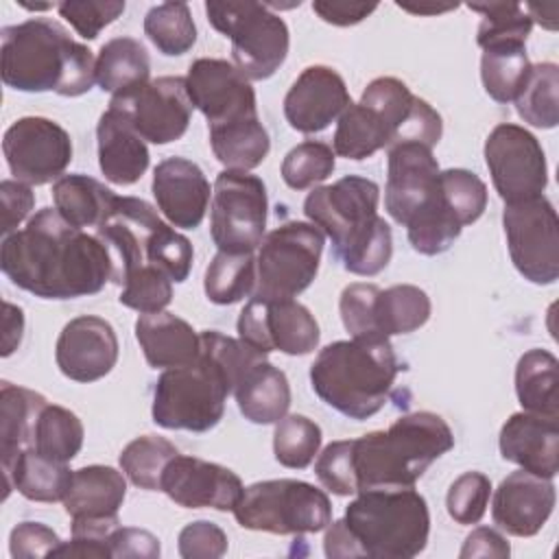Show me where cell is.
<instances>
[{"label":"cell","mask_w":559,"mask_h":559,"mask_svg":"<svg viewBox=\"0 0 559 559\" xmlns=\"http://www.w3.org/2000/svg\"><path fill=\"white\" fill-rule=\"evenodd\" d=\"M0 269L17 288L41 299L96 295L114 280V262L96 234L70 225L55 207L35 212L2 238Z\"/></svg>","instance_id":"6da1fadb"},{"label":"cell","mask_w":559,"mask_h":559,"mask_svg":"<svg viewBox=\"0 0 559 559\" xmlns=\"http://www.w3.org/2000/svg\"><path fill=\"white\" fill-rule=\"evenodd\" d=\"M207 131L212 153L225 168L253 170L271 151V138L260 116Z\"/></svg>","instance_id":"8d00e7d4"},{"label":"cell","mask_w":559,"mask_h":559,"mask_svg":"<svg viewBox=\"0 0 559 559\" xmlns=\"http://www.w3.org/2000/svg\"><path fill=\"white\" fill-rule=\"evenodd\" d=\"M380 188L360 175H345L308 192L304 214L332 242V255L354 275L373 277L393 255V234L378 214Z\"/></svg>","instance_id":"3957f363"},{"label":"cell","mask_w":559,"mask_h":559,"mask_svg":"<svg viewBox=\"0 0 559 559\" xmlns=\"http://www.w3.org/2000/svg\"><path fill=\"white\" fill-rule=\"evenodd\" d=\"M507 249L518 273L537 286L559 277V218L544 197L507 203L502 212Z\"/></svg>","instance_id":"4fadbf2b"},{"label":"cell","mask_w":559,"mask_h":559,"mask_svg":"<svg viewBox=\"0 0 559 559\" xmlns=\"http://www.w3.org/2000/svg\"><path fill=\"white\" fill-rule=\"evenodd\" d=\"M0 39V76L11 90L74 98L96 83V57L57 20L31 17L4 26Z\"/></svg>","instance_id":"7a4b0ae2"},{"label":"cell","mask_w":559,"mask_h":559,"mask_svg":"<svg viewBox=\"0 0 559 559\" xmlns=\"http://www.w3.org/2000/svg\"><path fill=\"white\" fill-rule=\"evenodd\" d=\"M83 437L85 430L76 413L59 404H46L35 426L33 450L46 459L70 463L81 452Z\"/></svg>","instance_id":"60d3db41"},{"label":"cell","mask_w":559,"mask_h":559,"mask_svg":"<svg viewBox=\"0 0 559 559\" xmlns=\"http://www.w3.org/2000/svg\"><path fill=\"white\" fill-rule=\"evenodd\" d=\"M419 96H415L408 85L395 76H378L373 79L362 96L360 103L371 107L391 129L393 133V142L395 144L406 127V122L411 120L415 107H417Z\"/></svg>","instance_id":"bcb514c9"},{"label":"cell","mask_w":559,"mask_h":559,"mask_svg":"<svg viewBox=\"0 0 559 559\" xmlns=\"http://www.w3.org/2000/svg\"><path fill=\"white\" fill-rule=\"evenodd\" d=\"M231 511L242 528L273 535L319 533L332 522L328 493L297 478L253 483L242 489Z\"/></svg>","instance_id":"9c48e42d"},{"label":"cell","mask_w":559,"mask_h":559,"mask_svg":"<svg viewBox=\"0 0 559 559\" xmlns=\"http://www.w3.org/2000/svg\"><path fill=\"white\" fill-rule=\"evenodd\" d=\"M205 297L216 306H231L251 297L255 290V258L253 253L218 251L205 269Z\"/></svg>","instance_id":"ab89813d"},{"label":"cell","mask_w":559,"mask_h":559,"mask_svg":"<svg viewBox=\"0 0 559 559\" xmlns=\"http://www.w3.org/2000/svg\"><path fill=\"white\" fill-rule=\"evenodd\" d=\"M489 498L491 480L483 472H463L445 493V509L456 524H478L487 513Z\"/></svg>","instance_id":"f907efd6"},{"label":"cell","mask_w":559,"mask_h":559,"mask_svg":"<svg viewBox=\"0 0 559 559\" xmlns=\"http://www.w3.org/2000/svg\"><path fill=\"white\" fill-rule=\"evenodd\" d=\"M98 166L114 186H133L148 168L146 142L116 109L107 107L96 124Z\"/></svg>","instance_id":"484cf974"},{"label":"cell","mask_w":559,"mask_h":559,"mask_svg":"<svg viewBox=\"0 0 559 559\" xmlns=\"http://www.w3.org/2000/svg\"><path fill=\"white\" fill-rule=\"evenodd\" d=\"M439 186L445 201L459 214L463 227L476 223L487 207L485 181L465 168H448L439 173Z\"/></svg>","instance_id":"681fc988"},{"label":"cell","mask_w":559,"mask_h":559,"mask_svg":"<svg viewBox=\"0 0 559 559\" xmlns=\"http://www.w3.org/2000/svg\"><path fill=\"white\" fill-rule=\"evenodd\" d=\"M22 334H24V312L20 306L4 301V312H2V358L11 356L20 343H22Z\"/></svg>","instance_id":"6125c7cd"},{"label":"cell","mask_w":559,"mask_h":559,"mask_svg":"<svg viewBox=\"0 0 559 559\" xmlns=\"http://www.w3.org/2000/svg\"><path fill=\"white\" fill-rule=\"evenodd\" d=\"M173 280L157 266H142L122 282L118 301L140 314L162 312L173 301Z\"/></svg>","instance_id":"c3c4849f"},{"label":"cell","mask_w":559,"mask_h":559,"mask_svg":"<svg viewBox=\"0 0 559 559\" xmlns=\"http://www.w3.org/2000/svg\"><path fill=\"white\" fill-rule=\"evenodd\" d=\"M111 559H157L162 555L159 539L144 528L118 526L109 535Z\"/></svg>","instance_id":"6f0895ef"},{"label":"cell","mask_w":559,"mask_h":559,"mask_svg":"<svg viewBox=\"0 0 559 559\" xmlns=\"http://www.w3.org/2000/svg\"><path fill=\"white\" fill-rule=\"evenodd\" d=\"M467 9L480 13V24L476 31V44L485 50L502 44H522L533 28V20L524 4L520 2H467Z\"/></svg>","instance_id":"b9f144b4"},{"label":"cell","mask_w":559,"mask_h":559,"mask_svg":"<svg viewBox=\"0 0 559 559\" xmlns=\"http://www.w3.org/2000/svg\"><path fill=\"white\" fill-rule=\"evenodd\" d=\"M400 373L389 338L352 336L325 345L310 365V384L323 404L362 421L380 413Z\"/></svg>","instance_id":"277c9868"},{"label":"cell","mask_w":559,"mask_h":559,"mask_svg":"<svg viewBox=\"0 0 559 559\" xmlns=\"http://www.w3.org/2000/svg\"><path fill=\"white\" fill-rule=\"evenodd\" d=\"M498 448L504 461L552 480L559 472V419L513 413L500 428Z\"/></svg>","instance_id":"d4e9b609"},{"label":"cell","mask_w":559,"mask_h":559,"mask_svg":"<svg viewBox=\"0 0 559 559\" xmlns=\"http://www.w3.org/2000/svg\"><path fill=\"white\" fill-rule=\"evenodd\" d=\"M2 153L13 179L44 186L63 177L72 162V140L59 122L24 116L4 131Z\"/></svg>","instance_id":"9a60e30c"},{"label":"cell","mask_w":559,"mask_h":559,"mask_svg":"<svg viewBox=\"0 0 559 559\" xmlns=\"http://www.w3.org/2000/svg\"><path fill=\"white\" fill-rule=\"evenodd\" d=\"M531 66L526 46L522 44L485 48L480 57V81L489 98L496 103H513L531 72Z\"/></svg>","instance_id":"74e56055"},{"label":"cell","mask_w":559,"mask_h":559,"mask_svg":"<svg viewBox=\"0 0 559 559\" xmlns=\"http://www.w3.org/2000/svg\"><path fill=\"white\" fill-rule=\"evenodd\" d=\"M559 360L548 349H528L515 365V395L522 411L559 419Z\"/></svg>","instance_id":"1f68e13d"},{"label":"cell","mask_w":559,"mask_h":559,"mask_svg":"<svg viewBox=\"0 0 559 559\" xmlns=\"http://www.w3.org/2000/svg\"><path fill=\"white\" fill-rule=\"evenodd\" d=\"M400 9L413 15H439L445 11H454L459 2H395Z\"/></svg>","instance_id":"be15d7a7"},{"label":"cell","mask_w":559,"mask_h":559,"mask_svg":"<svg viewBox=\"0 0 559 559\" xmlns=\"http://www.w3.org/2000/svg\"><path fill=\"white\" fill-rule=\"evenodd\" d=\"M454 448L448 421L430 411L397 417L386 430L354 439L358 491L376 487H415L424 472Z\"/></svg>","instance_id":"5b68a950"},{"label":"cell","mask_w":559,"mask_h":559,"mask_svg":"<svg viewBox=\"0 0 559 559\" xmlns=\"http://www.w3.org/2000/svg\"><path fill=\"white\" fill-rule=\"evenodd\" d=\"M114 262V284L142 266L162 269L175 284L188 280L194 249L190 240L159 218L144 199L116 197L109 214L96 227Z\"/></svg>","instance_id":"8992f818"},{"label":"cell","mask_w":559,"mask_h":559,"mask_svg":"<svg viewBox=\"0 0 559 559\" xmlns=\"http://www.w3.org/2000/svg\"><path fill=\"white\" fill-rule=\"evenodd\" d=\"M238 338L262 354L306 356L317 349L321 332L314 314L295 299L251 297L238 317Z\"/></svg>","instance_id":"2e32d148"},{"label":"cell","mask_w":559,"mask_h":559,"mask_svg":"<svg viewBox=\"0 0 559 559\" xmlns=\"http://www.w3.org/2000/svg\"><path fill=\"white\" fill-rule=\"evenodd\" d=\"M378 9L376 2H347V0H314L312 11L332 26H354Z\"/></svg>","instance_id":"91938a15"},{"label":"cell","mask_w":559,"mask_h":559,"mask_svg":"<svg viewBox=\"0 0 559 559\" xmlns=\"http://www.w3.org/2000/svg\"><path fill=\"white\" fill-rule=\"evenodd\" d=\"M336 166V155L330 144L306 140L293 146L282 162V179L293 190H308L325 181Z\"/></svg>","instance_id":"7dc6e473"},{"label":"cell","mask_w":559,"mask_h":559,"mask_svg":"<svg viewBox=\"0 0 559 559\" xmlns=\"http://www.w3.org/2000/svg\"><path fill=\"white\" fill-rule=\"evenodd\" d=\"M151 59L135 37H114L105 41L96 57V83L103 92L120 96L148 83Z\"/></svg>","instance_id":"836d02e7"},{"label":"cell","mask_w":559,"mask_h":559,"mask_svg":"<svg viewBox=\"0 0 559 559\" xmlns=\"http://www.w3.org/2000/svg\"><path fill=\"white\" fill-rule=\"evenodd\" d=\"M432 304L426 290L413 284H395L380 288L373 304L376 334L391 338L395 334H411L428 323Z\"/></svg>","instance_id":"d590c367"},{"label":"cell","mask_w":559,"mask_h":559,"mask_svg":"<svg viewBox=\"0 0 559 559\" xmlns=\"http://www.w3.org/2000/svg\"><path fill=\"white\" fill-rule=\"evenodd\" d=\"M210 24L231 41V63L249 79L264 81L286 61L290 33L286 22L262 2L210 0Z\"/></svg>","instance_id":"30bf717a"},{"label":"cell","mask_w":559,"mask_h":559,"mask_svg":"<svg viewBox=\"0 0 559 559\" xmlns=\"http://www.w3.org/2000/svg\"><path fill=\"white\" fill-rule=\"evenodd\" d=\"M325 234L304 221H288L269 231L255 253L258 299H295L317 277Z\"/></svg>","instance_id":"8fae6325"},{"label":"cell","mask_w":559,"mask_h":559,"mask_svg":"<svg viewBox=\"0 0 559 559\" xmlns=\"http://www.w3.org/2000/svg\"><path fill=\"white\" fill-rule=\"evenodd\" d=\"M57 11L83 39H96L105 26H109L124 13V2L63 0V2H57Z\"/></svg>","instance_id":"f5cc1de1"},{"label":"cell","mask_w":559,"mask_h":559,"mask_svg":"<svg viewBox=\"0 0 559 559\" xmlns=\"http://www.w3.org/2000/svg\"><path fill=\"white\" fill-rule=\"evenodd\" d=\"M59 546V535L41 522H20L9 535V552L13 559L52 557Z\"/></svg>","instance_id":"9f6ffc18"},{"label":"cell","mask_w":559,"mask_h":559,"mask_svg":"<svg viewBox=\"0 0 559 559\" xmlns=\"http://www.w3.org/2000/svg\"><path fill=\"white\" fill-rule=\"evenodd\" d=\"M557 491L550 478L531 472H511L491 498L493 524L513 537L537 535L552 515Z\"/></svg>","instance_id":"603a6c76"},{"label":"cell","mask_w":559,"mask_h":559,"mask_svg":"<svg viewBox=\"0 0 559 559\" xmlns=\"http://www.w3.org/2000/svg\"><path fill=\"white\" fill-rule=\"evenodd\" d=\"M48 400L26 386L13 382L0 384V463L9 472L15 459L33 448L35 426Z\"/></svg>","instance_id":"f546056e"},{"label":"cell","mask_w":559,"mask_h":559,"mask_svg":"<svg viewBox=\"0 0 559 559\" xmlns=\"http://www.w3.org/2000/svg\"><path fill=\"white\" fill-rule=\"evenodd\" d=\"M439 164L432 148L417 142H400L386 148L384 210L397 225H408L426 210L439 190Z\"/></svg>","instance_id":"d6986e66"},{"label":"cell","mask_w":559,"mask_h":559,"mask_svg":"<svg viewBox=\"0 0 559 559\" xmlns=\"http://www.w3.org/2000/svg\"><path fill=\"white\" fill-rule=\"evenodd\" d=\"M321 428L306 415H284L273 430L275 461L288 469H306L321 448Z\"/></svg>","instance_id":"f6af8a7d"},{"label":"cell","mask_w":559,"mask_h":559,"mask_svg":"<svg viewBox=\"0 0 559 559\" xmlns=\"http://www.w3.org/2000/svg\"><path fill=\"white\" fill-rule=\"evenodd\" d=\"M109 107L122 114L144 142L170 144L190 124L192 103L186 76H157L131 92L111 96Z\"/></svg>","instance_id":"e0dca14e"},{"label":"cell","mask_w":559,"mask_h":559,"mask_svg":"<svg viewBox=\"0 0 559 559\" xmlns=\"http://www.w3.org/2000/svg\"><path fill=\"white\" fill-rule=\"evenodd\" d=\"M380 288L367 282H354L343 288L338 299V312L345 330L352 336H378L373 325V304ZM384 338V336H380Z\"/></svg>","instance_id":"db71d44e"},{"label":"cell","mask_w":559,"mask_h":559,"mask_svg":"<svg viewBox=\"0 0 559 559\" xmlns=\"http://www.w3.org/2000/svg\"><path fill=\"white\" fill-rule=\"evenodd\" d=\"M144 35L166 57L186 55L197 44V26L186 2H162L144 15Z\"/></svg>","instance_id":"7bdbcfd3"},{"label":"cell","mask_w":559,"mask_h":559,"mask_svg":"<svg viewBox=\"0 0 559 559\" xmlns=\"http://www.w3.org/2000/svg\"><path fill=\"white\" fill-rule=\"evenodd\" d=\"M234 397L247 421L269 426L288 413L290 384L286 373L264 358L242 373L234 386Z\"/></svg>","instance_id":"f1b7e54d"},{"label":"cell","mask_w":559,"mask_h":559,"mask_svg":"<svg viewBox=\"0 0 559 559\" xmlns=\"http://www.w3.org/2000/svg\"><path fill=\"white\" fill-rule=\"evenodd\" d=\"M393 133L389 124L367 105L352 103L336 120V131L332 138L334 155L345 159H367L373 153L389 148Z\"/></svg>","instance_id":"e575fe53"},{"label":"cell","mask_w":559,"mask_h":559,"mask_svg":"<svg viewBox=\"0 0 559 559\" xmlns=\"http://www.w3.org/2000/svg\"><path fill=\"white\" fill-rule=\"evenodd\" d=\"M227 395H231L227 371L201 347L192 362L162 371L153 389L151 415L166 430L207 432L223 419Z\"/></svg>","instance_id":"ba28073f"},{"label":"cell","mask_w":559,"mask_h":559,"mask_svg":"<svg viewBox=\"0 0 559 559\" xmlns=\"http://www.w3.org/2000/svg\"><path fill=\"white\" fill-rule=\"evenodd\" d=\"M352 105L343 76L330 66H308L284 96V116L299 133L328 129Z\"/></svg>","instance_id":"7402d4cb"},{"label":"cell","mask_w":559,"mask_h":559,"mask_svg":"<svg viewBox=\"0 0 559 559\" xmlns=\"http://www.w3.org/2000/svg\"><path fill=\"white\" fill-rule=\"evenodd\" d=\"M177 548L183 559H218L227 552V535L218 524L197 520L179 531Z\"/></svg>","instance_id":"11a10c76"},{"label":"cell","mask_w":559,"mask_h":559,"mask_svg":"<svg viewBox=\"0 0 559 559\" xmlns=\"http://www.w3.org/2000/svg\"><path fill=\"white\" fill-rule=\"evenodd\" d=\"M135 338L153 369L188 365L201 349L199 332L186 319L166 310L140 314L135 321Z\"/></svg>","instance_id":"4316f807"},{"label":"cell","mask_w":559,"mask_h":559,"mask_svg":"<svg viewBox=\"0 0 559 559\" xmlns=\"http://www.w3.org/2000/svg\"><path fill=\"white\" fill-rule=\"evenodd\" d=\"M343 522L356 557L413 559L426 548L430 535L428 502L413 487L358 491L347 504Z\"/></svg>","instance_id":"52a82bcc"},{"label":"cell","mask_w":559,"mask_h":559,"mask_svg":"<svg viewBox=\"0 0 559 559\" xmlns=\"http://www.w3.org/2000/svg\"><path fill=\"white\" fill-rule=\"evenodd\" d=\"M483 153L504 205L544 194L548 186L546 153L528 129L513 122L496 124L485 140Z\"/></svg>","instance_id":"5bb4252c"},{"label":"cell","mask_w":559,"mask_h":559,"mask_svg":"<svg viewBox=\"0 0 559 559\" xmlns=\"http://www.w3.org/2000/svg\"><path fill=\"white\" fill-rule=\"evenodd\" d=\"M266 186L249 170L225 168L212 190L210 234L218 251L253 253L266 229Z\"/></svg>","instance_id":"7c38bea8"},{"label":"cell","mask_w":559,"mask_h":559,"mask_svg":"<svg viewBox=\"0 0 559 559\" xmlns=\"http://www.w3.org/2000/svg\"><path fill=\"white\" fill-rule=\"evenodd\" d=\"M242 480L225 465L177 454L168 461L159 491L183 509L231 511L242 496Z\"/></svg>","instance_id":"ffe728a7"},{"label":"cell","mask_w":559,"mask_h":559,"mask_svg":"<svg viewBox=\"0 0 559 559\" xmlns=\"http://www.w3.org/2000/svg\"><path fill=\"white\" fill-rule=\"evenodd\" d=\"M151 192L157 210L170 225L194 229L203 223L210 205V181L199 164L186 157H166L153 170Z\"/></svg>","instance_id":"cb8c5ba5"},{"label":"cell","mask_w":559,"mask_h":559,"mask_svg":"<svg viewBox=\"0 0 559 559\" xmlns=\"http://www.w3.org/2000/svg\"><path fill=\"white\" fill-rule=\"evenodd\" d=\"M127 496V476L109 465H85L72 472L63 509L72 520L118 518Z\"/></svg>","instance_id":"83f0119b"},{"label":"cell","mask_w":559,"mask_h":559,"mask_svg":"<svg viewBox=\"0 0 559 559\" xmlns=\"http://www.w3.org/2000/svg\"><path fill=\"white\" fill-rule=\"evenodd\" d=\"M116 197L105 183L81 173L63 175L52 183L55 210L79 229H96L109 214Z\"/></svg>","instance_id":"d6a6232c"},{"label":"cell","mask_w":559,"mask_h":559,"mask_svg":"<svg viewBox=\"0 0 559 559\" xmlns=\"http://www.w3.org/2000/svg\"><path fill=\"white\" fill-rule=\"evenodd\" d=\"M72 472L68 463H59L41 456L33 448L24 450L9 472H2L4 483V500L11 489L22 493L33 502H59L66 498V491L72 480Z\"/></svg>","instance_id":"4dcf8cb0"},{"label":"cell","mask_w":559,"mask_h":559,"mask_svg":"<svg viewBox=\"0 0 559 559\" xmlns=\"http://www.w3.org/2000/svg\"><path fill=\"white\" fill-rule=\"evenodd\" d=\"M177 454L179 450L168 439L157 435H142L122 448L118 463L122 474L135 487L146 491H159L162 474L168 461Z\"/></svg>","instance_id":"ee69618b"},{"label":"cell","mask_w":559,"mask_h":559,"mask_svg":"<svg viewBox=\"0 0 559 559\" xmlns=\"http://www.w3.org/2000/svg\"><path fill=\"white\" fill-rule=\"evenodd\" d=\"M314 474L319 483L336 496H356L358 483L354 472V439L332 441L317 454Z\"/></svg>","instance_id":"816d5d0a"},{"label":"cell","mask_w":559,"mask_h":559,"mask_svg":"<svg viewBox=\"0 0 559 559\" xmlns=\"http://www.w3.org/2000/svg\"><path fill=\"white\" fill-rule=\"evenodd\" d=\"M118 336L109 321L96 314L70 319L59 332L55 362L74 382H96L118 362Z\"/></svg>","instance_id":"44dd1931"},{"label":"cell","mask_w":559,"mask_h":559,"mask_svg":"<svg viewBox=\"0 0 559 559\" xmlns=\"http://www.w3.org/2000/svg\"><path fill=\"white\" fill-rule=\"evenodd\" d=\"M511 555V546L502 533L489 526H478L474 528L463 546L459 557L461 559H476V557H496V559H507Z\"/></svg>","instance_id":"94428289"},{"label":"cell","mask_w":559,"mask_h":559,"mask_svg":"<svg viewBox=\"0 0 559 559\" xmlns=\"http://www.w3.org/2000/svg\"><path fill=\"white\" fill-rule=\"evenodd\" d=\"M518 116L535 129H555L559 122V68L544 61L533 63L515 96Z\"/></svg>","instance_id":"f35d334b"},{"label":"cell","mask_w":559,"mask_h":559,"mask_svg":"<svg viewBox=\"0 0 559 559\" xmlns=\"http://www.w3.org/2000/svg\"><path fill=\"white\" fill-rule=\"evenodd\" d=\"M186 90L194 109H199L207 129L227 127L258 116L251 81L227 59L201 57L190 63Z\"/></svg>","instance_id":"ac0fdd59"},{"label":"cell","mask_w":559,"mask_h":559,"mask_svg":"<svg viewBox=\"0 0 559 559\" xmlns=\"http://www.w3.org/2000/svg\"><path fill=\"white\" fill-rule=\"evenodd\" d=\"M0 203H2V238L17 231V227L28 218L35 194L31 186L17 181V179H4L0 183Z\"/></svg>","instance_id":"680465c9"}]
</instances>
